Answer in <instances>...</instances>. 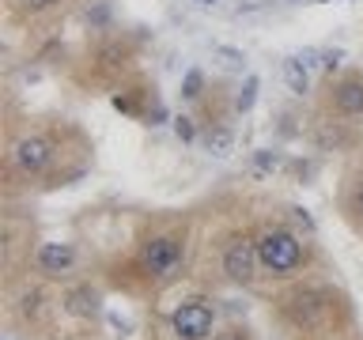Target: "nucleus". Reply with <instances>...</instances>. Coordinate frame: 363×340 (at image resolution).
<instances>
[{"mask_svg": "<svg viewBox=\"0 0 363 340\" xmlns=\"http://www.w3.org/2000/svg\"><path fill=\"white\" fill-rule=\"evenodd\" d=\"M91 170V140L61 118L8 125L4 132V200L53 193Z\"/></svg>", "mask_w": 363, "mask_h": 340, "instance_id": "f257e3e1", "label": "nucleus"}, {"mask_svg": "<svg viewBox=\"0 0 363 340\" xmlns=\"http://www.w3.org/2000/svg\"><path fill=\"white\" fill-rule=\"evenodd\" d=\"M193 223L178 212H147L129 249L102 265V283L133 299H152L178 283L193 265Z\"/></svg>", "mask_w": 363, "mask_h": 340, "instance_id": "f03ea898", "label": "nucleus"}, {"mask_svg": "<svg viewBox=\"0 0 363 340\" xmlns=\"http://www.w3.org/2000/svg\"><path fill=\"white\" fill-rule=\"evenodd\" d=\"M269 310L284 340H340L348 333H359V317L348 291L322 276L272 288Z\"/></svg>", "mask_w": 363, "mask_h": 340, "instance_id": "7ed1b4c3", "label": "nucleus"}, {"mask_svg": "<svg viewBox=\"0 0 363 340\" xmlns=\"http://www.w3.org/2000/svg\"><path fill=\"white\" fill-rule=\"evenodd\" d=\"M254 242H257V265H261V283L284 288V283L318 276L322 265V249L306 231H299L288 220L265 215L254 223Z\"/></svg>", "mask_w": 363, "mask_h": 340, "instance_id": "20e7f679", "label": "nucleus"}, {"mask_svg": "<svg viewBox=\"0 0 363 340\" xmlns=\"http://www.w3.org/2000/svg\"><path fill=\"white\" fill-rule=\"evenodd\" d=\"M61 314V288L42 276H19L4 283V333L19 340H42L57 329Z\"/></svg>", "mask_w": 363, "mask_h": 340, "instance_id": "39448f33", "label": "nucleus"}, {"mask_svg": "<svg viewBox=\"0 0 363 340\" xmlns=\"http://www.w3.org/2000/svg\"><path fill=\"white\" fill-rule=\"evenodd\" d=\"M204 283L208 288H238L250 291L261 283L257 265V242H254V223L250 227H227L208 242V261H204Z\"/></svg>", "mask_w": 363, "mask_h": 340, "instance_id": "423d86ee", "label": "nucleus"}, {"mask_svg": "<svg viewBox=\"0 0 363 340\" xmlns=\"http://www.w3.org/2000/svg\"><path fill=\"white\" fill-rule=\"evenodd\" d=\"M38 246H42L38 220L30 215V208H19L16 200H8L4 223H0V272H4V283L30 276Z\"/></svg>", "mask_w": 363, "mask_h": 340, "instance_id": "0eeeda50", "label": "nucleus"}, {"mask_svg": "<svg viewBox=\"0 0 363 340\" xmlns=\"http://www.w3.org/2000/svg\"><path fill=\"white\" fill-rule=\"evenodd\" d=\"M133 61H136V50L125 34H102V38H95L91 50H84V57H79V72H84V84L118 91L125 79H129Z\"/></svg>", "mask_w": 363, "mask_h": 340, "instance_id": "6e6552de", "label": "nucleus"}, {"mask_svg": "<svg viewBox=\"0 0 363 340\" xmlns=\"http://www.w3.org/2000/svg\"><path fill=\"white\" fill-rule=\"evenodd\" d=\"M318 118L363 129V68L348 64L325 79L322 95H318Z\"/></svg>", "mask_w": 363, "mask_h": 340, "instance_id": "1a4fd4ad", "label": "nucleus"}, {"mask_svg": "<svg viewBox=\"0 0 363 340\" xmlns=\"http://www.w3.org/2000/svg\"><path fill=\"white\" fill-rule=\"evenodd\" d=\"M216 329H220V310H216L212 291L186 295L167 317L170 340H208Z\"/></svg>", "mask_w": 363, "mask_h": 340, "instance_id": "9d476101", "label": "nucleus"}, {"mask_svg": "<svg viewBox=\"0 0 363 340\" xmlns=\"http://www.w3.org/2000/svg\"><path fill=\"white\" fill-rule=\"evenodd\" d=\"M34 276L57 283V288H65V283H72L79 276H87V257L84 249L76 242H45L38 246V254H34Z\"/></svg>", "mask_w": 363, "mask_h": 340, "instance_id": "9b49d317", "label": "nucleus"}, {"mask_svg": "<svg viewBox=\"0 0 363 340\" xmlns=\"http://www.w3.org/2000/svg\"><path fill=\"white\" fill-rule=\"evenodd\" d=\"M333 208L340 215V223H345L352 234L363 238V147H356L352 159L345 163V170H340Z\"/></svg>", "mask_w": 363, "mask_h": 340, "instance_id": "f8f14e48", "label": "nucleus"}, {"mask_svg": "<svg viewBox=\"0 0 363 340\" xmlns=\"http://www.w3.org/2000/svg\"><path fill=\"white\" fill-rule=\"evenodd\" d=\"M102 299H106V295H102L99 283L79 276V280H72V283L61 288V314L68 317V322H76V325H99Z\"/></svg>", "mask_w": 363, "mask_h": 340, "instance_id": "ddd939ff", "label": "nucleus"}, {"mask_svg": "<svg viewBox=\"0 0 363 340\" xmlns=\"http://www.w3.org/2000/svg\"><path fill=\"white\" fill-rule=\"evenodd\" d=\"M8 4V19L11 23H38L45 16H53L65 0H4Z\"/></svg>", "mask_w": 363, "mask_h": 340, "instance_id": "4468645a", "label": "nucleus"}, {"mask_svg": "<svg viewBox=\"0 0 363 340\" xmlns=\"http://www.w3.org/2000/svg\"><path fill=\"white\" fill-rule=\"evenodd\" d=\"M208 340H257V333H254L246 322H227V325L216 329Z\"/></svg>", "mask_w": 363, "mask_h": 340, "instance_id": "2eb2a0df", "label": "nucleus"}, {"mask_svg": "<svg viewBox=\"0 0 363 340\" xmlns=\"http://www.w3.org/2000/svg\"><path fill=\"white\" fill-rule=\"evenodd\" d=\"M204 91H208V79H204V72L193 68V72L186 76V84H182V98H186V102H201Z\"/></svg>", "mask_w": 363, "mask_h": 340, "instance_id": "dca6fc26", "label": "nucleus"}, {"mask_svg": "<svg viewBox=\"0 0 363 340\" xmlns=\"http://www.w3.org/2000/svg\"><path fill=\"white\" fill-rule=\"evenodd\" d=\"M288 84H291L295 95H303V91H306V72H303V64H299V68L288 64Z\"/></svg>", "mask_w": 363, "mask_h": 340, "instance_id": "f3484780", "label": "nucleus"}, {"mask_svg": "<svg viewBox=\"0 0 363 340\" xmlns=\"http://www.w3.org/2000/svg\"><path fill=\"white\" fill-rule=\"evenodd\" d=\"M340 340H363V329H359V333H348V336H340Z\"/></svg>", "mask_w": 363, "mask_h": 340, "instance_id": "a211bd4d", "label": "nucleus"}]
</instances>
